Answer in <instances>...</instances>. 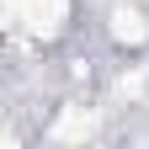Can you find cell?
<instances>
[{
	"instance_id": "obj_3",
	"label": "cell",
	"mask_w": 149,
	"mask_h": 149,
	"mask_svg": "<svg viewBox=\"0 0 149 149\" xmlns=\"http://www.w3.org/2000/svg\"><path fill=\"white\" fill-rule=\"evenodd\" d=\"M144 16L139 11H128V6H117V11H112V37H117V43H144Z\"/></svg>"
},
{
	"instance_id": "obj_2",
	"label": "cell",
	"mask_w": 149,
	"mask_h": 149,
	"mask_svg": "<svg viewBox=\"0 0 149 149\" xmlns=\"http://www.w3.org/2000/svg\"><path fill=\"white\" fill-rule=\"evenodd\" d=\"M91 133H96V112H91V107H64L59 123H53V139H59V144L91 139Z\"/></svg>"
},
{
	"instance_id": "obj_1",
	"label": "cell",
	"mask_w": 149,
	"mask_h": 149,
	"mask_svg": "<svg viewBox=\"0 0 149 149\" xmlns=\"http://www.w3.org/2000/svg\"><path fill=\"white\" fill-rule=\"evenodd\" d=\"M64 0H6V22L11 32H32V37H53L64 27Z\"/></svg>"
}]
</instances>
